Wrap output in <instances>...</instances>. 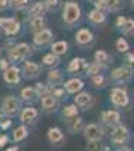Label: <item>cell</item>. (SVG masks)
<instances>
[{
    "label": "cell",
    "mask_w": 134,
    "mask_h": 151,
    "mask_svg": "<svg viewBox=\"0 0 134 151\" xmlns=\"http://www.w3.org/2000/svg\"><path fill=\"white\" fill-rule=\"evenodd\" d=\"M92 41H93V35H92V32L89 29H80L77 32V35H76V42L78 45H81V47L91 44Z\"/></svg>",
    "instance_id": "obj_12"
},
{
    "label": "cell",
    "mask_w": 134,
    "mask_h": 151,
    "mask_svg": "<svg viewBox=\"0 0 134 151\" xmlns=\"http://www.w3.org/2000/svg\"><path fill=\"white\" fill-rule=\"evenodd\" d=\"M83 65H86L84 59H81V58H74V59L69 62L68 71H69V73H77V71H80V68H81ZM86 67H88V65H86Z\"/></svg>",
    "instance_id": "obj_26"
},
{
    "label": "cell",
    "mask_w": 134,
    "mask_h": 151,
    "mask_svg": "<svg viewBox=\"0 0 134 151\" xmlns=\"http://www.w3.org/2000/svg\"><path fill=\"white\" fill-rule=\"evenodd\" d=\"M47 137H48V141H50L53 145H59V144H62L63 142V133L60 129L57 127H50L47 132Z\"/></svg>",
    "instance_id": "obj_13"
},
{
    "label": "cell",
    "mask_w": 134,
    "mask_h": 151,
    "mask_svg": "<svg viewBox=\"0 0 134 151\" xmlns=\"http://www.w3.org/2000/svg\"><path fill=\"white\" fill-rule=\"evenodd\" d=\"M105 64H101V62H95V64H91L86 67V74L88 76H95V74H103V71H105Z\"/></svg>",
    "instance_id": "obj_24"
},
{
    "label": "cell",
    "mask_w": 134,
    "mask_h": 151,
    "mask_svg": "<svg viewBox=\"0 0 134 151\" xmlns=\"http://www.w3.org/2000/svg\"><path fill=\"white\" fill-rule=\"evenodd\" d=\"M83 86H84V83L80 79H71L65 83V91L69 94H77L83 89Z\"/></svg>",
    "instance_id": "obj_16"
},
{
    "label": "cell",
    "mask_w": 134,
    "mask_h": 151,
    "mask_svg": "<svg viewBox=\"0 0 134 151\" xmlns=\"http://www.w3.org/2000/svg\"><path fill=\"white\" fill-rule=\"evenodd\" d=\"M91 83L95 88H103V86H105V77H104L103 74H95V76H92Z\"/></svg>",
    "instance_id": "obj_33"
},
{
    "label": "cell",
    "mask_w": 134,
    "mask_h": 151,
    "mask_svg": "<svg viewBox=\"0 0 134 151\" xmlns=\"http://www.w3.org/2000/svg\"><path fill=\"white\" fill-rule=\"evenodd\" d=\"M41 106L42 109H45L47 112H51V110H56L57 107V100L56 97L51 94V95H47V97H42L41 98Z\"/></svg>",
    "instance_id": "obj_20"
},
{
    "label": "cell",
    "mask_w": 134,
    "mask_h": 151,
    "mask_svg": "<svg viewBox=\"0 0 134 151\" xmlns=\"http://www.w3.org/2000/svg\"><path fill=\"white\" fill-rule=\"evenodd\" d=\"M56 98H60L63 94H65V89H53V92H51Z\"/></svg>",
    "instance_id": "obj_44"
},
{
    "label": "cell",
    "mask_w": 134,
    "mask_h": 151,
    "mask_svg": "<svg viewBox=\"0 0 134 151\" xmlns=\"http://www.w3.org/2000/svg\"><path fill=\"white\" fill-rule=\"evenodd\" d=\"M80 6L76 3V2H66L63 5V11H62V18L65 21V24L68 26H72V24H76L78 20H80Z\"/></svg>",
    "instance_id": "obj_1"
},
{
    "label": "cell",
    "mask_w": 134,
    "mask_h": 151,
    "mask_svg": "<svg viewBox=\"0 0 134 151\" xmlns=\"http://www.w3.org/2000/svg\"><path fill=\"white\" fill-rule=\"evenodd\" d=\"M8 6H9V0H0V11L6 9Z\"/></svg>",
    "instance_id": "obj_47"
},
{
    "label": "cell",
    "mask_w": 134,
    "mask_h": 151,
    "mask_svg": "<svg viewBox=\"0 0 134 151\" xmlns=\"http://www.w3.org/2000/svg\"><path fill=\"white\" fill-rule=\"evenodd\" d=\"M131 5H133V8H134V0H131Z\"/></svg>",
    "instance_id": "obj_50"
},
{
    "label": "cell",
    "mask_w": 134,
    "mask_h": 151,
    "mask_svg": "<svg viewBox=\"0 0 134 151\" xmlns=\"http://www.w3.org/2000/svg\"><path fill=\"white\" fill-rule=\"evenodd\" d=\"M60 62V59H59V56L57 55H54V53H50V55H45L44 58H42V64L44 65H47V67H54V65H57Z\"/></svg>",
    "instance_id": "obj_29"
},
{
    "label": "cell",
    "mask_w": 134,
    "mask_h": 151,
    "mask_svg": "<svg viewBox=\"0 0 134 151\" xmlns=\"http://www.w3.org/2000/svg\"><path fill=\"white\" fill-rule=\"evenodd\" d=\"M45 11H47L45 3L36 2V3H33V5L30 6V9H29V14H30V17H44Z\"/></svg>",
    "instance_id": "obj_21"
},
{
    "label": "cell",
    "mask_w": 134,
    "mask_h": 151,
    "mask_svg": "<svg viewBox=\"0 0 134 151\" xmlns=\"http://www.w3.org/2000/svg\"><path fill=\"white\" fill-rule=\"evenodd\" d=\"M133 70L130 67H119L116 70H113L112 73V80L118 82V83H124V82H128L131 77H133Z\"/></svg>",
    "instance_id": "obj_6"
},
{
    "label": "cell",
    "mask_w": 134,
    "mask_h": 151,
    "mask_svg": "<svg viewBox=\"0 0 134 151\" xmlns=\"http://www.w3.org/2000/svg\"><path fill=\"white\" fill-rule=\"evenodd\" d=\"M0 55H2V47H0Z\"/></svg>",
    "instance_id": "obj_51"
},
{
    "label": "cell",
    "mask_w": 134,
    "mask_h": 151,
    "mask_svg": "<svg viewBox=\"0 0 134 151\" xmlns=\"http://www.w3.org/2000/svg\"><path fill=\"white\" fill-rule=\"evenodd\" d=\"M83 134L86 137V141H100L103 137V130L100 129L98 124H89V125H84Z\"/></svg>",
    "instance_id": "obj_7"
},
{
    "label": "cell",
    "mask_w": 134,
    "mask_h": 151,
    "mask_svg": "<svg viewBox=\"0 0 134 151\" xmlns=\"http://www.w3.org/2000/svg\"><path fill=\"white\" fill-rule=\"evenodd\" d=\"M20 118L24 124H30L38 118V110H36L35 107H26V109H23Z\"/></svg>",
    "instance_id": "obj_15"
},
{
    "label": "cell",
    "mask_w": 134,
    "mask_h": 151,
    "mask_svg": "<svg viewBox=\"0 0 134 151\" xmlns=\"http://www.w3.org/2000/svg\"><path fill=\"white\" fill-rule=\"evenodd\" d=\"M20 68L12 65V67H8L5 71H3V80L8 83V85H17L20 82Z\"/></svg>",
    "instance_id": "obj_9"
},
{
    "label": "cell",
    "mask_w": 134,
    "mask_h": 151,
    "mask_svg": "<svg viewBox=\"0 0 134 151\" xmlns=\"http://www.w3.org/2000/svg\"><path fill=\"white\" fill-rule=\"evenodd\" d=\"M128 48H130V45L125 41V38H119V40L116 41V50H118L119 53H127Z\"/></svg>",
    "instance_id": "obj_34"
},
{
    "label": "cell",
    "mask_w": 134,
    "mask_h": 151,
    "mask_svg": "<svg viewBox=\"0 0 134 151\" xmlns=\"http://www.w3.org/2000/svg\"><path fill=\"white\" fill-rule=\"evenodd\" d=\"M9 59H2V60H0V70H2V71H5L8 67H9Z\"/></svg>",
    "instance_id": "obj_41"
},
{
    "label": "cell",
    "mask_w": 134,
    "mask_h": 151,
    "mask_svg": "<svg viewBox=\"0 0 134 151\" xmlns=\"http://www.w3.org/2000/svg\"><path fill=\"white\" fill-rule=\"evenodd\" d=\"M0 29H3L5 35L14 36L20 32L21 26L17 18H0Z\"/></svg>",
    "instance_id": "obj_5"
},
{
    "label": "cell",
    "mask_w": 134,
    "mask_h": 151,
    "mask_svg": "<svg viewBox=\"0 0 134 151\" xmlns=\"http://www.w3.org/2000/svg\"><path fill=\"white\" fill-rule=\"evenodd\" d=\"M88 18L92 24H104L105 23V12L100 9H93L88 14Z\"/></svg>",
    "instance_id": "obj_18"
},
{
    "label": "cell",
    "mask_w": 134,
    "mask_h": 151,
    "mask_svg": "<svg viewBox=\"0 0 134 151\" xmlns=\"http://www.w3.org/2000/svg\"><path fill=\"white\" fill-rule=\"evenodd\" d=\"M23 73H24V77H27V79L38 77L39 73H41V67L36 64V62L26 60V62H24V65H23Z\"/></svg>",
    "instance_id": "obj_11"
},
{
    "label": "cell",
    "mask_w": 134,
    "mask_h": 151,
    "mask_svg": "<svg viewBox=\"0 0 134 151\" xmlns=\"http://www.w3.org/2000/svg\"><path fill=\"white\" fill-rule=\"evenodd\" d=\"M63 80V74L60 70H51V71H48V76H47V82L48 85H51V86H57L60 85Z\"/></svg>",
    "instance_id": "obj_19"
},
{
    "label": "cell",
    "mask_w": 134,
    "mask_h": 151,
    "mask_svg": "<svg viewBox=\"0 0 134 151\" xmlns=\"http://www.w3.org/2000/svg\"><path fill=\"white\" fill-rule=\"evenodd\" d=\"M101 119H103V122L107 124V125L119 124V122H120V113L116 112V110H105V112H103Z\"/></svg>",
    "instance_id": "obj_14"
},
{
    "label": "cell",
    "mask_w": 134,
    "mask_h": 151,
    "mask_svg": "<svg viewBox=\"0 0 134 151\" xmlns=\"http://www.w3.org/2000/svg\"><path fill=\"white\" fill-rule=\"evenodd\" d=\"M8 53H9V60L11 62H18L24 58H27L33 53V50L29 44L26 42H21V44H15L12 48L8 50Z\"/></svg>",
    "instance_id": "obj_2"
},
{
    "label": "cell",
    "mask_w": 134,
    "mask_h": 151,
    "mask_svg": "<svg viewBox=\"0 0 134 151\" xmlns=\"http://www.w3.org/2000/svg\"><path fill=\"white\" fill-rule=\"evenodd\" d=\"M91 2H96V0H91Z\"/></svg>",
    "instance_id": "obj_52"
},
{
    "label": "cell",
    "mask_w": 134,
    "mask_h": 151,
    "mask_svg": "<svg viewBox=\"0 0 134 151\" xmlns=\"http://www.w3.org/2000/svg\"><path fill=\"white\" fill-rule=\"evenodd\" d=\"M45 26V21H44V17H30L29 20V24H27V27L32 33H36V32H39L41 29H44Z\"/></svg>",
    "instance_id": "obj_17"
},
{
    "label": "cell",
    "mask_w": 134,
    "mask_h": 151,
    "mask_svg": "<svg viewBox=\"0 0 134 151\" xmlns=\"http://www.w3.org/2000/svg\"><path fill=\"white\" fill-rule=\"evenodd\" d=\"M120 30H122V33L127 35V36H133L134 35V20L133 18H127L125 23H124V26L120 27Z\"/></svg>",
    "instance_id": "obj_30"
},
{
    "label": "cell",
    "mask_w": 134,
    "mask_h": 151,
    "mask_svg": "<svg viewBox=\"0 0 134 151\" xmlns=\"http://www.w3.org/2000/svg\"><path fill=\"white\" fill-rule=\"evenodd\" d=\"M77 113H78L77 104H69V106L63 107V110H62V115H63L65 118H76Z\"/></svg>",
    "instance_id": "obj_31"
},
{
    "label": "cell",
    "mask_w": 134,
    "mask_h": 151,
    "mask_svg": "<svg viewBox=\"0 0 134 151\" xmlns=\"http://www.w3.org/2000/svg\"><path fill=\"white\" fill-rule=\"evenodd\" d=\"M95 60L101 62V64H107L108 62V53L104 52V50H98V52H95Z\"/></svg>",
    "instance_id": "obj_35"
},
{
    "label": "cell",
    "mask_w": 134,
    "mask_h": 151,
    "mask_svg": "<svg viewBox=\"0 0 134 151\" xmlns=\"http://www.w3.org/2000/svg\"><path fill=\"white\" fill-rule=\"evenodd\" d=\"M68 42L66 41H57V42H54L53 45H51V53H54V55H57V56H60V55H65L66 52H68Z\"/></svg>",
    "instance_id": "obj_25"
},
{
    "label": "cell",
    "mask_w": 134,
    "mask_h": 151,
    "mask_svg": "<svg viewBox=\"0 0 134 151\" xmlns=\"http://www.w3.org/2000/svg\"><path fill=\"white\" fill-rule=\"evenodd\" d=\"M128 137H130V133H128V129L124 127V125H118V127L113 129L112 132V142L113 144H124L128 141Z\"/></svg>",
    "instance_id": "obj_8"
},
{
    "label": "cell",
    "mask_w": 134,
    "mask_h": 151,
    "mask_svg": "<svg viewBox=\"0 0 134 151\" xmlns=\"http://www.w3.org/2000/svg\"><path fill=\"white\" fill-rule=\"evenodd\" d=\"M68 129H69V132L72 134H77V133L83 132V129H84V119L83 118H76V119L69 121Z\"/></svg>",
    "instance_id": "obj_23"
},
{
    "label": "cell",
    "mask_w": 134,
    "mask_h": 151,
    "mask_svg": "<svg viewBox=\"0 0 134 151\" xmlns=\"http://www.w3.org/2000/svg\"><path fill=\"white\" fill-rule=\"evenodd\" d=\"M95 3V6H96V9H100V11H107V2L105 0H96V2H93Z\"/></svg>",
    "instance_id": "obj_39"
},
{
    "label": "cell",
    "mask_w": 134,
    "mask_h": 151,
    "mask_svg": "<svg viewBox=\"0 0 134 151\" xmlns=\"http://www.w3.org/2000/svg\"><path fill=\"white\" fill-rule=\"evenodd\" d=\"M27 134H29V130H27L26 125H20V127H17L14 130V141L15 142H20L23 139H26Z\"/></svg>",
    "instance_id": "obj_27"
},
{
    "label": "cell",
    "mask_w": 134,
    "mask_h": 151,
    "mask_svg": "<svg viewBox=\"0 0 134 151\" xmlns=\"http://www.w3.org/2000/svg\"><path fill=\"white\" fill-rule=\"evenodd\" d=\"M92 103V95L89 92H80L76 97V104L78 107H88Z\"/></svg>",
    "instance_id": "obj_22"
},
{
    "label": "cell",
    "mask_w": 134,
    "mask_h": 151,
    "mask_svg": "<svg viewBox=\"0 0 134 151\" xmlns=\"http://www.w3.org/2000/svg\"><path fill=\"white\" fill-rule=\"evenodd\" d=\"M53 40V32L50 29H41L39 32L33 33V42L36 45H45Z\"/></svg>",
    "instance_id": "obj_10"
},
{
    "label": "cell",
    "mask_w": 134,
    "mask_h": 151,
    "mask_svg": "<svg viewBox=\"0 0 134 151\" xmlns=\"http://www.w3.org/2000/svg\"><path fill=\"white\" fill-rule=\"evenodd\" d=\"M2 113H3V110H2V107H0V118H2Z\"/></svg>",
    "instance_id": "obj_49"
},
{
    "label": "cell",
    "mask_w": 134,
    "mask_h": 151,
    "mask_svg": "<svg viewBox=\"0 0 134 151\" xmlns=\"http://www.w3.org/2000/svg\"><path fill=\"white\" fill-rule=\"evenodd\" d=\"M36 94H38V97H47V95H51L53 89H50V88H47L44 83H36Z\"/></svg>",
    "instance_id": "obj_32"
},
{
    "label": "cell",
    "mask_w": 134,
    "mask_h": 151,
    "mask_svg": "<svg viewBox=\"0 0 134 151\" xmlns=\"http://www.w3.org/2000/svg\"><path fill=\"white\" fill-rule=\"evenodd\" d=\"M88 150H91V151H93V150H100L101 147H100V141H88V147H86Z\"/></svg>",
    "instance_id": "obj_40"
},
{
    "label": "cell",
    "mask_w": 134,
    "mask_h": 151,
    "mask_svg": "<svg viewBox=\"0 0 134 151\" xmlns=\"http://www.w3.org/2000/svg\"><path fill=\"white\" fill-rule=\"evenodd\" d=\"M110 101L118 107H125L130 103V98L124 88H113L110 91Z\"/></svg>",
    "instance_id": "obj_3"
},
{
    "label": "cell",
    "mask_w": 134,
    "mask_h": 151,
    "mask_svg": "<svg viewBox=\"0 0 134 151\" xmlns=\"http://www.w3.org/2000/svg\"><path fill=\"white\" fill-rule=\"evenodd\" d=\"M8 150H9V151H18L20 148H18V147H9Z\"/></svg>",
    "instance_id": "obj_48"
},
{
    "label": "cell",
    "mask_w": 134,
    "mask_h": 151,
    "mask_svg": "<svg viewBox=\"0 0 134 151\" xmlns=\"http://www.w3.org/2000/svg\"><path fill=\"white\" fill-rule=\"evenodd\" d=\"M125 17H118V20H116V27L118 29H120V27H122L124 26V23H125Z\"/></svg>",
    "instance_id": "obj_43"
},
{
    "label": "cell",
    "mask_w": 134,
    "mask_h": 151,
    "mask_svg": "<svg viewBox=\"0 0 134 151\" xmlns=\"http://www.w3.org/2000/svg\"><path fill=\"white\" fill-rule=\"evenodd\" d=\"M125 60H128V64H134V53H127Z\"/></svg>",
    "instance_id": "obj_46"
},
{
    "label": "cell",
    "mask_w": 134,
    "mask_h": 151,
    "mask_svg": "<svg viewBox=\"0 0 134 151\" xmlns=\"http://www.w3.org/2000/svg\"><path fill=\"white\" fill-rule=\"evenodd\" d=\"M107 2V11H118L122 6V0H105Z\"/></svg>",
    "instance_id": "obj_36"
},
{
    "label": "cell",
    "mask_w": 134,
    "mask_h": 151,
    "mask_svg": "<svg viewBox=\"0 0 134 151\" xmlns=\"http://www.w3.org/2000/svg\"><path fill=\"white\" fill-rule=\"evenodd\" d=\"M2 110H3L5 115L14 116L20 110V101L14 95H8V97L3 98V101H2Z\"/></svg>",
    "instance_id": "obj_4"
},
{
    "label": "cell",
    "mask_w": 134,
    "mask_h": 151,
    "mask_svg": "<svg viewBox=\"0 0 134 151\" xmlns=\"http://www.w3.org/2000/svg\"><path fill=\"white\" fill-rule=\"evenodd\" d=\"M35 97H38V94H36V89L35 88H24V89L21 91V100H24V101H33Z\"/></svg>",
    "instance_id": "obj_28"
},
{
    "label": "cell",
    "mask_w": 134,
    "mask_h": 151,
    "mask_svg": "<svg viewBox=\"0 0 134 151\" xmlns=\"http://www.w3.org/2000/svg\"><path fill=\"white\" fill-rule=\"evenodd\" d=\"M8 136L6 134H2V136H0V147H5L6 144H8Z\"/></svg>",
    "instance_id": "obj_45"
},
{
    "label": "cell",
    "mask_w": 134,
    "mask_h": 151,
    "mask_svg": "<svg viewBox=\"0 0 134 151\" xmlns=\"http://www.w3.org/2000/svg\"><path fill=\"white\" fill-rule=\"evenodd\" d=\"M11 124H12V121H11V119H3L2 122H0V127H2L3 130H6V129H9V127H11Z\"/></svg>",
    "instance_id": "obj_42"
},
{
    "label": "cell",
    "mask_w": 134,
    "mask_h": 151,
    "mask_svg": "<svg viewBox=\"0 0 134 151\" xmlns=\"http://www.w3.org/2000/svg\"><path fill=\"white\" fill-rule=\"evenodd\" d=\"M29 3V0H9V6H12L14 9H18V8H23Z\"/></svg>",
    "instance_id": "obj_37"
},
{
    "label": "cell",
    "mask_w": 134,
    "mask_h": 151,
    "mask_svg": "<svg viewBox=\"0 0 134 151\" xmlns=\"http://www.w3.org/2000/svg\"><path fill=\"white\" fill-rule=\"evenodd\" d=\"M59 6V0H45V8L48 11H54Z\"/></svg>",
    "instance_id": "obj_38"
}]
</instances>
